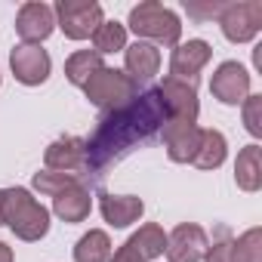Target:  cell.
<instances>
[{
	"instance_id": "cell-1",
	"label": "cell",
	"mask_w": 262,
	"mask_h": 262,
	"mask_svg": "<svg viewBox=\"0 0 262 262\" xmlns=\"http://www.w3.org/2000/svg\"><path fill=\"white\" fill-rule=\"evenodd\" d=\"M167 123V105L158 86L142 90L133 102H126L123 108L105 111L90 133L86 142V161L83 173L102 176L111 164H117L123 155L133 151V145L151 139L158 129Z\"/></svg>"
},
{
	"instance_id": "cell-2",
	"label": "cell",
	"mask_w": 262,
	"mask_h": 262,
	"mask_svg": "<svg viewBox=\"0 0 262 262\" xmlns=\"http://www.w3.org/2000/svg\"><path fill=\"white\" fill-rule=\"evenodd\" d=\"M4 225H10V231L19 241H40L50 231V210L22 185L4 188Z\"/></svg>"
},
{
	"instance_id": "cell-3",
	"label": "cell",
	"mask_w": 262,
	"mask_h": 262,
	"mask_svg": "<svg viewBox=\"0 0 262 262\" xmlns=\"http://www.w3.org/2000/svg\"><path fill=\"white\" fill-rule=\"evenodd\" d=\"M126 28L133 31L145 43H161V47H176L182 40V19L170 7L158 4V0H142L139 7L129 10Z\"/></svg>"
},
{
	"instance_id": "cell-4",
	"label": "cell",
	"mask_w": 262,
	"mask_h": 262,
	"mask_svg": "<svg viewBox=\"0 0 262 262\" xmlns=\"http://www.w3.org/2000/svg\"><path fill=\"white\" fill-rule=\"evenodd\" d=\"M90 105H96L102 114L105 111H114V108H123L126 102H133L142 90H139V80H133L126 71L120 68H108L102 65L83 86Z\"/></svg>"
},
{
	"instance_id": "cell-5",
	"label": "cell",
	"mask_w": 262,
	"mask_h": 262,
	"mask_svg": "<svg viewBox=\"0 0 262 262\" xmlns=\"http://www.w3.org/2000/svg\"><path fill=\"white\" fill-rule=\"evenodd\" d=\"M53 13H56V28H62L68 40H86L105 22V13L96 0H59Z\"/></svg>"
},
{
	"instance_id": "cell-6",
	"label": "cell",
	"mask_w": 262,
	"mask_h": 262,
	"mask_svg": "<svg viewBox=\"0 0 262 262\" xmlns=\"http://www.w3.org/2000/svg\"><path fill=\"white\" fill-rule=\"evenodd\" d=\"M216 22L225 34V40L250 43L262 31V4L259 0H234V4H225Z\"/></svg>"
},
{
	"instance_id": "cell-7",
	"label": "cell",
	"mask_w": 262,
	"mask_h": 262,
	"mask_svg": "<svg viewBox=\"0 0 262 262\" xmlns=\"http://www.w3.org/2000/svg\"><path fill=\"white\" fill-rule=\"evenodd\" d=\"M204 262H262V228H247L241 237L222 231L204 253Z\"/></svg>"
},
{
	"instance_id": "cell-8",
	"label": "cell",
	"mask_w": 262,
	"mask_h": 262,
	"mask_svg": "<svg viewBox=\"0 0 262 262\" xmlns=\"http://www.w3.org/2000/svg\"><path fill=\"white\" fill-rule=\"evenodd\" d=\"M164 105H167V120H179V123H198L201 117V102H198V83L179 80V77H164V83H158Z\"/></svg>"
},
{
	"instance_id": "cell-9",
	"label": "cell",
	"mask_w": 262,
	"mask_h": 262,
	"mask_svg": "<svg viewBox=\"0 0 262 262\" xmlns=\"http://www.w3.org/2000/svg\"><path fill=\"white\" fill-rule=\"evenodd\" d=\"M10 68H13V77H16L22 86H40V83L50 80L53 59H50V53L40 50V47L19 43V47H13V53H10Z\"/></svg>"
},
{
	"instance_id": "cell-10",
	"label": "cell",
	"mask_w": 262,
	"mask_h": 262,
	"mask_svg": "<svg viewBox=\"0 0 262 262\" xmlns=\"http://www.w3.org/2000/svg\"><path fill=\"white\" fill-rule=\"evenodd\" d=\"M56 31V13L43 0H28L16 13V34L22 37V43L40 47L50 34Z\"/></svg>"
},
{
	"instance_id": "cell-11",
	"label": "cell",
	"mask_w": 262,
	"mask_h": 262,
	"mask_svg": "<svg viewBox=\"0 0 262 262\" xmlns=\"http://www.w3.org/2000/svg\"><path fill=\"white\" fill-rule=\"evenodd\" d=\"M250 71L241 65V62H234V59H228V62H222L216 71H213V77H210V93H213V99L216 102H222V105H241L247 96H250Z\"/></svg>"
},
{
	"instance_id": "cell-12",
	"label": "cell",
	"mask_w": 262,
	"mask_h": 262,
	"mask_svg": "<svg viewBox=\"0 0 262 262\" xmlns=\"http://www.w3.org/2000/svg\"><path fill=\"white\" fill-rule=\"evenodd\" d=\"M213 59V47L201 37L194 40H179L170 53V77L198 83V74L207 68V62Z\"/></svg>"
},
{
	"instance_id": "cell-13",
	"label": "cell",
	"mask_w": 262,
	"mask_h": 262,
	"mask_svg": "<svg viewBox=\"0 0 262 262\" xmlns=\"http://www.w3.org/2000/svg\"><path fill=\"white\" fill-rule=\"evenodd\" d=\"M210 247V237L201 225L194 222H182L167 234V259L170 262H201L204 253Z\"/></svg>"
},
{
	"instance_id": "cell-14",
	"label": "cell",
	"mask_w": 262,
	"mask_h": 262,
	"mask_svg": "<svg viewBox=\"0 0 262 262\" xmlns=\"http://www.w3.org/2000/svg\"><path fill=\"white\" fill-rule=\"evenodd\" d=\"M164 133V148H167V158L173 164H191L194 161V151H198V142H201V126L198 123H179V120H167L161 126Z\"/></svg>"
},
{
	"instance_id": "cell-15",
	"label": "cell",
	"mask_w": 262,
	"mask_h": 262,
	"mask_svg": "<svg viewBox=\"0 0 262 262\" xmlns=\"http://www.w3.org/2000/svg\"><path fill=\"white\" fill-rule=\"evenodd\" d=\"M83 161H86V142L80 136H62L56 142L47 145L43 151V170H56V173H83Z\"/></svg>"
},
{
	"instance_id": "cell-16",
	"label": "cell",
	"mask_w": 262,
	"mask_h": 262,
	"mask_svg": "<svg viewBox=\"0 0 262 262\" xmlns=\"http://www.w3.org/2000/svg\"><path fill=\"white\" fill-rule=\"evenodd\" d=\"M99 213L111 228H129L142 219L145 201L136 194H99Z\"/></svg>"
},
{
	"instance_id": "cell-17",
	"label": "cell",
	"mask_w": 262,
	"mask_h": 262,
	"mask_svg": "<svg viewBox=\"0 0 262 262\" xmlns=\"http://www.w3.org/2000/svg\"><path fill=\"white\" fill-rule=\"evenodd\" d=\"M90 210H93V194L83 182H77V185H71V188H65L53 198V213L68 225L83 222L90 216Z\"/></svg>"
},
{
	"instance_id": "cell-18",
	"label": "cell",
	"mask_w": 262,
	"mask_h": 262,
	"mask_svg": "<svg viewBox=\"0 0 262 262\" xmlns=\"http://www.w3.org/2000/svg\"><path fill=\"white\" fill-rule=\"evenodd\" d=\"M123 68L133 80H151L161 71V50L155 43L136 40L123 50Z\"/></svg>"
},
{
	"instance_id": "cell-19",
	"label": "cell",
	"mask_w": 262,
	"mask_h": 262,
	"mask_svg": "<svg viewBox=\"0 0 262 262\" xmlns=\"http://www.w3.org/2000/svg\"><path fill=\"white\" fill-rule=\"evenodd\" d=\"M234 182L241 191H259L262 188V148L253 142V145H244L237 151V161H234Z\"/></svg>"
},
{
	"instance_id": "cell-20",
	"label": "cell",
	"mask_w": 262,
	"mask_h": 262,
	"mask_svg": "<svg viewBox=\"0 0 262 262\" xmlns=\"http://www.w3.org/2000/svg\"><path fill=\"white\" fill-rule=\"evenodd\" d=\"M228 158V142L219 129H204L201 126V142H198V151H194V167L198 170H219Z\"/></svg>"
},
{
	"instance_id": "cell-21",
	"label": "cell",
	"mask_w": 262,
	"mask_h": 262,
	"mask_svg": "<svg viewBox=\"0 0 262 262\" xmlns=\"http://www.w3.org/2000/svg\"><path fill=\"white\" fill-rule=\"evenodd\" d=\"M126 244L139 253V259H142V262H151V259L164 256V250H167V231H164L158 222H148V225H142L139 231L129 234V237H126Z\"/></svg>"
},
{
	"instance_id": "cell-22",
	"label": "cell",
	"mask_w": 262,
	"mask_h": 262,
	"mask_svg": "<svg viewBox=\"0 0 262 262\" xmlns=\"http://www.w3.org/2000/svg\"><path fill=\"white\" fill-rule=\"evenodd\" d=\"M111 259V237L102 228H90L74 244V262H108Z\"/></svg>"
},
{
	"instance_id": "cell-23",
	"label": "cell",
	"mask_w": 262,
	"mask_h": 262,
	"mask_svg": "<svg viewBox=\"0 0 262 262\" xmlns=\"http://www.w3.org/2000/svg\"><path fill=\"white\" fill-rule=\"evenodd\" d=\"M105 62H102V56L96 53V50H77V53H71L68 59H65V77H68V83H74V86H86V80L102 68Z\"/></svg>"
},
{
	"instance_id": "cell-24",
	"label": "cell",
	"mask_w": 262,
	"mask_h": 262,
	"mask_svg": "<svg viewBox=\"0 0 262 262\" xmlns=\"http://www.w3.org/2000/svg\"><path fill=\"white\" fill-rule=\"evenodd\" d=\"M93 50L99 56L126 50V25H120V22H102L96 28V34H93Z\"/></svg>"
},
{
	"instance_id": "cell-25",
	"label": "cell",
	"mask_w": 262,
	"mask_h": 262,
	"mask_svg": "<svg viewBox=\"0 0 262 262\" xmlns=\"http://www.w3.org/2000/svg\"><path fill=\"white\" fill-rule=\"evenodd\" d=\"M77 182H80L77 173H56V170H37L34 179H31L34 191H40V194H47V198H56L59 191H65V188H71V185H77Z\"/></svg>"
},
{
	"instance_id": "cell-26",
	"label": "cell",
	"mask_w": 262,
	"mask_h": 262,
	"mask_svg": "<svg viewBox=\"0 0 262 262\" xmlns=\"http://www.w3.org/2000/svg\"><path fill=\"white\" fill-rule=\"evenodd\" d=\"M241 105H244V126H247V133L253 139H262V96L250 93Z\"/></svg>"
},
{
	"instance_id": "cell-27",
	"label": "cell",
	"mask_w": 262,
	"mask_h": 262,
	"mask_svg": "<svg viewBox=\"0 0 262 262\" xmlns=\"http://www.w3.org/2000/svg\"><path fill=\"white\" fill-rule=\"evenodd\" d=\"M222 0H213V4H194V0H185V13L198 22H207V19H219L222 13Z\"/></svg>"
},
{
	"instance_id": "cell-28",
	"label": "cell",
	"mask_w": 262,
	"mask_h": 262,
	"mask_svg": "<svg viewBox=\"0 0 262 262\" xmlns=\"http://www.w3.org/2000/svg\"><path fill=\"white\" fill-rule=\"evenodd\" d=\"M108 262H142V259H139V253H136L133 247L123 241V247H117V250L111 253V259H108Z\"/></svg>"
},
{
	"instance_id": "cell-29",
	"label": "cell",
	"mask_w": 262,
	"mask_h": 262,
	"mask_svg": "<svg viewBox=\"0 0 262 262\" xmlns=\"http://www.w3.org/2000/svg\"><path fill=\"white\" fill-rule=\"evenodd\" d=\"M0 262H13V247H7L0 241Z\"/></svg>"
},
{
	"instance_id": "cell-30",
	"label": "cell",
	"mask_w": 262,
	"mask_h": 262,
	"mask_svg": "<svg viewBox=\"0 0 262 262\" xmlns=\"http://www.w3.org/2000/svg\"><path fill=\"white\" fill-rule=\"evenodd\" d=\"M0 225H4V188H0Z\"/></svg>"
},
{
	"instance_id": "cell-31",
	"label": "cell",
	"mask_w": 262,
	"mask_h": 262,
	"mask_svg": "<svg viewBox=\"0 0 262 262\" xmlns=\"http://www.w3.org/2000/svg\"><path fill=\"white\" fill-rule=\"evenodd\" d=\"M0 83H4V74H0Z\"/></svg>"
}]
</instances>
